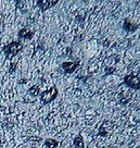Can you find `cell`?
<instances>
[{
	"mask_svg": "<svg viewBox=\"0 0 140 148\" xmlns=\"http://www.w3.org/2000/svg\"><path fill=\"white\" fill-rule=\"evenodd\" d=\"M22 44L20 42H12L3 47V53L7 58H12L22 50Z\"/></svg>",
	"mask_w": 140,
	"mask_h": 148,
	"instance_id": "obj_1",
	"label": "cell"
},
{
	"mask_svg": "<svg viewBox=\"0 0 140 148\" xmlns=\"http://www.w3.org/2000/svg\"><path fill=\"white\" fill-rule=\"evenodd\" d=\"M58 96V88L56 86H52L51 88H49L48 90L46 92H43L40 94V101L43 103V105H48V103H50L52 100H54Z\"/></svg>",
	"mask_w": 140,
	"mask_h": 148,
	"instance_id": "obj_2",
	"label": "cell"
},
{
	"mask_svg": "<svg viewBox=\"0 0 140 148\" xmlns=\"http://www.w3.org/2000/svg\"><path fill=\"white\" fill-rule=\"evenodd\" d=\"M124 83L128 86H130L131 88L138 89V88H140V77L135 73L128 74L124 79Z\"/></svg>",
	"mask_w": 140,
	"mask_h": 148,
	"instance_id": "obj_3",
	"label": "cell"
},
{
	"mask_svg": "<svg viewBox=\"0 0 140 148\" xmlns=\"http://www.w3.org/2000/svg\"><path fill=\"white\" fill-rule=\"evenodd\" d=\"M58 1H59V0H36L37 5L42 10V11L52 8L53 5H56V3H58Z\"/></svg>",
	"mask_w": 140,
	"mask_h": 148,
	"instance_id": "obj_4",
	"label": "cell"
},
{
	"mask_svg": "<svg viewBox=\"0 0 140 148\" xmlns=\"http://www.w3.org/2000/svg\"><path fill=\"white\" fill-rule=\"evenodd\" d=\"M62 69L64 70L65 73H72L74 72L76 68H77V63H73V62H63L62 63Z\"/></svg>",
	"mask_w": 140,
	"mask_h": 148,
	"instance_id": "obj_5",
	"label": "cell"
},
{
	"mask_svg": "<svg viewBox=\"0 0 140 148\" xmlns=\"http://www.w3.org/2000/svg\"><path fill=\"white\" fill-rule=\"evenodd\" d=\"M137 27H138V25H137V24H134L131 21H129V20H125V22L123 24V28H124L125 31H127V32H134V31L137 29Z\"/></svg>",
	"mask_w": 140,
	"mask_h": 148,
	"instance_id": "obj_6",
	"label": "cell"
},
{
	"mask_svg": "<svg viewBox=\"0 0 140 148\" xmlns=\"http://www.w3.org/2000/svg\"><path fill=\"white\" fill-rule=\"evenodd\" d=\"M34 33L32 31H29L27 28H23L19 32V37L20 38H23V39H31L33 37Z\"/></svg>",
	"mask_w": 140,
	"mask_h": 148,
	"instance_id": "obj_7",
	"label": "cell"
},
{
	"mask_svg": "<svg viewBox=\"0 0 140 148\" xmlns=\"http://www.w3.org/2000/svg\"><path fill=\"white\" fill-rule=\"evenodd\" d=\"M74 146L76 148H84L85 144H84V139H83V136L82 135H78L74 138Z\"/></svg>",
	"mask_w": 140,
	"mask_h": 148,
	"instance_id": "obj_8",
	"label": "cell"
},
{
	"mask_svg": "<svg viewBox=\"0 0 140 148\" xmlns=\"http://www.w3.org/2000/svg\"><path fill=\"white\" fill-rule=\"evenodd\" d=\"M58 142H56V139H52V138H49V139H46V142H45V146L47 148H56L58 146Z\"/></svg>",
	"mask_w": 140,
	"mask_h": 148,
	"instance_id": "obj_9",
	"label": "cell"
},
{
	"mask_svg": "<svg viewBox=\"0 0 140 148\" xmlns=\"http://www.w3.org/2000/svg\"><path fill=\"white\" fill-rule=\"evenodd\" d=\"M16 5L21 11H25L26 8V0H16Z\"/></svg>",
	"mask_w": 140,
	"mask_h": 148,
	"instance_id": "obj_10",
	"label": "cell"
}]
</instances>
